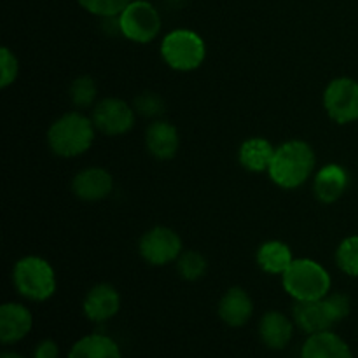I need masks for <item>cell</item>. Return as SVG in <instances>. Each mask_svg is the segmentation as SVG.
<instances>
[{
	"mask_svg": "<svg viewBox=\"0 0 358 358\" xmlns=\"http://www.w3.org/2000/svg\"><path fill=\"white\" fill-rule=\"evenodd\" d=\"M317 157L313 147L304 140H289L276 147L268 175L278 187L299 189L313 175Z\"/></svg>",
	"mask_w": 358,
	"mask_h": 358,
	"instance_id": "1",
	"label": "cell"
},
{
	"mask_svg": "<svg viewBox=\"0 0 358 358\" xmlns=\"http://www.w3.org/2000/svg\"><path fill=\"white\" fill-rule=\"evenodd\" d=\"M96 128L93 119L80 112H66L48 129V145L58 157H77L86 154L94 143Z\"/></svg>",
	"mask_w": 358,
	"mask_h": 358,
	"instance_id": "2",
	"label": "cell"
},
{
	"mask_svg": "<svg viewBox=\"0 0 358 358\" xmlns=\"http://www.w3.org/2000/svg\"><path fill=\"white\" fill-rule=\"evenodd\" d=\"M282 285L294 301H318L331 294L332 280L327 269L313 259H294L282 275Z\"/></svg>",
	"mask_w": 358,
	"mask_h": 358,
	"instance_id": "3",
	"label": "cell"
},
{
	"mask_svg": "<svg viewBox=\"0 0 358 358\" xmlns=\"http://www.w3.org/2000/svg\"><path fill=\"white\" fill-rule=\"evenodd\" d=\"M13 282L20 296L35 303L51 299L56 292L55 269L38 255H27L14 264Z\"/></svg>",
	"mask_w": 358,
	"mask_h": 358,
	"instance_id": "4",
	"label": "cell"
},
{
	"mask_svg": "<svg viewBox=\"0 0 358 358\" xmlns=\"http://www.w3.org/2000/svg\"><path fill=\"white\" fill-rule=\"evenodd\" d=\"M161 56L171 70L192 72L205 62L206 44L201 35L194 30L177 28L164 35L161 42Z\"/></svg>",
	"mask_w": 358,
	"mask_h": 358,
	"instance_id": "5",
	"label": "cell"
},
{
	"mask_svg": "<svg viewBox=\"0 0 358 358\" xmlns=\"http://www.w3.org/2000/svg\"><path fill=\"white\" fill-rule=\"evenodd\" d=\"M121 35L135 44H149L159 35L161 16L156 7L147 0H133L119 14Z\"/></svg>",
	"mask_w": 358,
	"mask_h": 358,
	"instance_id": "6",
	"label": "cell"
},
{
	"mask_svg": "<svg viewBox=\"0 0 358 358\" xmlns=\"http://www.w3.org/2000/svg\"><path fill=\"white\" fill-rule=\"evenodd\" d=\"M324 108L338 124L358 119V83L352 77H336L324 91Z\"/></svg>",
	"mask_w": 358,
	"mask_h": 358,
	"instance_id": "7",
	"label": "cell"
},
{
	"mask_svg": "<svg viewBox=\"0 0 358 358\" xmlns=\"http://www.w3.org/2000/svg\"><path fill=\"white\" fill-rule=\"evenodd\" d=\"M138 252L143 261L150 266H166L177 262L184 252V245L177 231L171 227L156 226L145 231L140 238Z\"/></svg>",
	"mask_w": 358,
	"mask_h": 358,
	"instance_id": "8",
	"label": "cell"
},
{
	"mask_svg": "<svg viewBox=\"0 0 358 358\" xmlns=\"http://www.w3.org/2000/svg\"><path fill=\"white\" fill-rule=\"evenodd\" d=\"M91 119L98 133L107 136H121L131 131L135 126L136 112L121 98H103L93 107Z\"/></svg>",
	"mask_w": 358,
	"mask_h": 358,
	"instance_id": "9",
	"label": "cell"
},
{
	"mask_svg": "<svg viewBox=\"0 0 358 358\" xmlns=\"http://www.w3.org/2000/svg\"><path fill=\"white\" fill-rule=\"evenodd\" d=\"M112 189H114V178L105 168H84L72 180V192L80 201L86 203L101 201V199L108 198Z\"/></svg>",
	"mask_w": 358,
	"mask_h": 358,
	"instance_id": "10",
	"label": "cell"
},
{
	"mask_svg": "<svg viewBox=\"0 0 358 358\" xmlns=\"http://www.w3.org/2000/svg\"><path fill=\"white\" fill-rule=\"evenodd\" d=\"M84 315L94 324H103L119 313L121 296L115 287L108 283H98L84 297Z\"/></svg>",
	"mask_w": 358,
	"mask_h": 358,
	"instance_id": "11",
	"label": "cell"
},
{
	"mask_svg": "<svg viewBox=\"0 0 358 358\" xmlns=\"http://www.w3.org/2000/svg\"><path fill=\"white\" fill-rule=\"evenodd\" d=\"M292 315L294 324L308 334L331 331L332 325H336L334 317L325 303V297L318 301H296Z\"/></svg>",
	"mask_w": 358,
	"mask_h": 358,
	"instance_id": "12",
	"label": "cell"
},
{
	"mask_svg": "<svg viewBox=\"0 0 358 358\" xmlns=\"http://www.w3.org/2000/svg\"><path fill=\"white\" fill-rule=\"evenodd\" d=\"M34 318L30 310L20 303H6L0 308V341L13 345L27 338L31 331Z\"/></svg>",
	"mask_w": 358,
	"mask_h": 358,
	"instance_id": "13",
	"label": "cell"
},
{
	"mask_svg": "<svg viewBox=\"0 0 358 358\" xmlns=\"http://www.w3.org/2000/svg\"><path fill=\"white\" fill-rule=\"evenodd\" d=\"M145 147L150 156L166 161L175 157L180 147V135L171 122L154 119L145 131Z\"/></svg>",
	"mask_w": 358,
	"mask_h": 358,
	"instance_id": "14",
	"label": "cell"
},
{
	"mask_svg": "<svg viewBox=\"0 0 358 358\" xmlns=\"http://www.w3.org/2000/svg\"><path fill=\"white\" fill-rule=\"evenodd\" d=\"M350 184L348 171L336 163L325 164L317 171L313 180V192L317 199L325 205L336 203L346 192Z\"/></svg>",
	"mask_w": 358,
	"mask_h": 358,
	"instance_id": "15",
	"label": "cell"
},
{
	"mask_svg": "<svg viewBox=\"0 0 358 358\" xmlns=\"http://www.w3.org/2000/svg\"><path fill=\"white\" fill-rule=\"evenodd\" d=\"M254 313V303L247 290L231 287L219 301V317L229 327H243Z\"/></svg>",
	"mask_w": 358,
	"mask_h": 358,
	"instance_id": "16",
	"label": "cell"
},
{
	"mask_svg": "<svg viewBox=\"0 0 358 358\" xmlns=\"http://www.w3.org/2000/svg\"><path fill=\"white\" fill-rule=\"evenodd\" d=\"M301 358H353L350 346L331 331L310 334L301 350Z\"/></svg>",
	"mask_w": 358,
	"mask_h": 358,
	"instance_id": "17",
	"label": "cell"
},
{
	"mask_svg": "<svg viewBox=\"0 0 358 358\" xmlns=\"http://www.w3.org/2000/svg\"><path fill=\"white\" fill-rule=\"evenodd\" d=\"M276 147L262 136H252L240 145L238 150V161L241 166L250 173H262L269 170Z\"/></svg>",
	"mask_w": 358,
	"mask_h": 358,
	"instance_id": "18",
	"label": "cell"
},
{
	"mask_svg": "<svg viewBox=\"0 0 358 358\" xmlns=\"http://www.w3.org/2000/svg\"><path fill=\"white\" fill-rule=\"evenodd\" d=\"M259 336L262 343L271 350H283L294 336V324L280 311H269L261 318Z\"/></svg>",
	"mask_w": 358,
	"mask_h": 358,
	"instance_id": "19",
	"label": "cell"
},
{
	"mask_svg": "<svg viewBox=\"0 0 358 358\" xmlns=\"http://www.w3.org/2000/svg\"><path fill=\"white\" fill-rule=\"evenodd\" d=\"M255 259H257L259 268L264 273L282 276L290 268L296 257L292 255L289 245L278 240H271L259 247Z\"/></svg>",
	"mask_w": 358,
	"mask_h": 358,
	"instance_id": "20",
	"label": "cell"
},
{
	"mask_svg": "<svg viewBox=\"0 0 358 358\" xmlns=\"http://www.w3.org/2000/svg\"><path fill=\"white\" fill-rule=\"evenodd\" d=\"M69 358H122L117 343L103 334L80 338L70 350Z\"/></svg>",
	"mask_w": 358,
	"mask_h": 358,
	"instance_id": "21",
	"label": "cell"
},
{
	"mask_svg": "<svg viewBox=\"0 0 358 358\" xmlns=\"http://www.w3.org/2000/svg\"><path fill=\"white\" fill-rule=\"evenodd\" d=\"M70 100L77 108H87L96 105L98 96V86L94 83L93 77L90 76H79L77 79L72 80L70 84Z\"/></svg>",
	"mask_w": 358,
	"mask_h": 358,
	"instance_id": "22",
	"label": "cell"
},
{
	"mask_svg": "<svg viewBox=\"0 0 358 358\" xmlns=\"http://www.w3.org/2000/svg\"><path fill=\"white\" fill-rule=\"evenodd\" d=\"M175 264H177L178 275L187 282H198L205 276L206 269H208L205 255L196 250H184Z\"/></svg>",
	"mask_w": 358,
	"mask_h": 358,
	"instance_id": "23",
	"label": "cell"
},
{
	"mask_svg": "<svg viewBox=\"0 0 358 358\" xmlns=\"http://www.w3.org/2000/svg\"><path fill=\"white\" fill-rule=\"evenodd\" d=\"M339 269L350 276H358V234L345 238L336 250Z\"/></svg>",
	"mask_w": 358,
	"mask_h": 358,
	"instance_id": "24",
	"label": "cell"
},
{
	"mask_svg": "<svg viewBox=\"0 0 358 358\" xmlns=\"http://www.w3.org/2000/svg\"><path fill=\"white\" fill-rule=\"evenodd\" d=\"M79 6L87 13L98 17L119 16L133 0H77Z\"/></svg>",
	"mask_w": 358,
	"mask_h": 358,
	"instance_id": "25",
	"label": "cell"
},
{
	"mask_svg": "<svg viewBox=\"0 0 358 358\" xmlns=\"http://www.w3.org/2000/svg\"><path fill=\"white\" fill-rule=\"evenodd\" d=\"M133 108L138 115L145 119H157L164 112V101L163 98L152 91H145V93L138 94L133 101Z\"/></svg>",
	"mask_w": 358,
	"mask_h": 358,
	"instance_id": "26",
	"label": "cell"
},
{
	"mask_svg": "<svg viewBox=\"0 0 358 358\" xmlns=\"http://www.w3.org/2000/svg\"><path fill=\"white\" fill-rule=\"evenodd\" d=\"M20 73V62L9 48L0 49V87L13 86Z\"/></svg>",
	"mask_w": 358,
	"mask_h": 358,
	"instance_id": "27",
	"label": "cell"
},
{
	"mask_svg": "<svg viewBox=\"0 0 358 358\" xmlns=\"http://www.w3.org/2000/svg\"><path fill=\"white\" fill-rule=\"evenodd\" d=\"M325 303H327L329 310H331L332 317H334L336 324L341 320H345L346 317L350 315V299L348 296L341 292H336V294H329L325 296Z\"/></svg>",
	"mask_w": 358,
	"mask_h": 358,
	"instance_id": "28",
	"label": "cell"
},
{
	"mask_svg": "<svg viewBox=\"0 0 358 358\" xmlns=\"http://www.w3.org/2000/svg\"><path fill=\"white\" fill-rule=\"evenodd\" d=\"M34 358H58V345L51 339L38 343L34 352Z\"/></svg>",
	"mask_w": 358,
	"mask_h": 358,
	"instance_id": "29",
	"label": "cell"
},
{
	"mask_svg": "<svg viewBox=\"0 0 358 358\" xmlns=\"http://www.w3.org/2000/svg\"><path fill=\"white\" fill-rule=\"evenodd\" d=\"M0 358H24V357L17 355V353H13V352H3L2 355H0Z\"/></svg>",
	"mask_w": 358,
	"mask_h": 358,
	"instance_id": "30",
	"label": "cell"
}]
</instances>
